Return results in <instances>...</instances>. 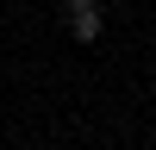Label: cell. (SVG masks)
<instances>
[{"instance_id": "7a4b0ae2", "label": "cell", "mask_w": 156, "mask_h": 150, "mask_svg": "<svg viewBox=\"0 0 156 150\" xmlns=\"http://www.w3.org/2000/svg\"><path fill=\"white\" fill-rule=\"evenodd\" d=\"M100 0H62V12H94Z\"/></svg>"}, {"instance_id": "6da1fadb", "label": "cell", "mask_w": 156, "mask_h": 150, "mask_svg": "<svg viewBox=\"0 0 156 150\" xmlns=\"http://www.w3.org/2000/svg\"><path fill=\"white\" fill-rule=\"evenodd\" d=\"M100 25H106L100 6L94 12H69V38H75V44H100Z\"/></svg>"}]
</instances>
